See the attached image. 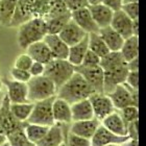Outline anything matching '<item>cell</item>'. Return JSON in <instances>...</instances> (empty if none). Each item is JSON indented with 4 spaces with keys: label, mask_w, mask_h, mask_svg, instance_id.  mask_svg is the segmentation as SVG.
I'll return each mask as SVG.
<instances>
[{
    "label": "cell",
    "mask_w": 146,
    "mask_h": 146,
    "mask_svg": "<svg viewBox=\"0 0 146 146\" xmlns=\"http://www.w3.org/2000/svg\"><path fill=\"white\" fill-rule=\"evenodd\" d=\"M36 0H18L17 6L9 24V27H19L22 23L34 18V7Z\"/></svg>",
    "instance_id": "obj_13"
},
{
    "label": "cell",
    "mask_w": 146,
    "mask_h": 146,
    "mask_svg": "<svg viewBox=\"0 0 146 146\" xmlns=\"http://www.w3.org/2000/svg\"><path fill=\"white\" fill-rule=\"evenodd\" d=\"M121 146H139V143H138V140L129 139V140L125 141L124 143H122Z\"/></svg>",
    "instance_id": "obj_49"
},
{
    "label": "cell",
    "mask_w": 146,
    "mask_h": 146,
    "mask_svg": "<svg viewBox=\"0 0 146 146\" xmlns=\"http://www.w3.org/2000/svg\"><path fill=\"white\" fill-rule=\"evenodd\" d=\"M24 126L16 129L15 131H13L12 134L6 136V140H7L11 146H29L31 144H33L28 141V139L25 136Z\"/></svg>",
    "instance_id": "obj_34"
},
{
    "label": "cell",
    "mask_w": 146,
    "mask_h": 146,
    "mask_svg": "<svg viewBox=\"0 0 146 146\" xmlns=\"http://www.w3.org/2000/svg\"><path fill=\"white\" fill-rule=\"evenodd\" d=\"M93 93L96 92L86 82L79 73L74 72L70 78L56 91V97L62 98L68 104H75L77 101L88 99Z\"/></svg>",
    "instance_id": "obj_1"
},
{
    "label": "cell",
    "mask_w": 146,
    "mask_h": 146,
    "mask_svg": "<svg viewBox=\"0 0 146 146\" xmlns=\"http://www.w3.org/2000/svg\"><path fill=\"white\" fill-rule=\"evenodd\" d=\"M88 34H86L72 19H70L69 22L64 26V28L60 31L58 36L70 47V46L75 45L78 42H80Z\"/></svg>",
    "instance_id": "obj_20"
},
{
    "label": "cell",
    "mask_w": 146,
    "mask_h": 146,
    "mask_svg": "<svg viewBox=\"0 0 146 146\" xmlns=\"http://www.w3.org/2000/svg\"><path fill=\"white\" fill-rule=\"evenodd\" d=\"M65 124H58L54 123L53 125L49 126L46 135L38 142L35 144L36 146H62L65 143L66 135L68 129L65 131Z\"/></svg>",
    "instance_id": "obj_12"
},
{
    "label": "cell",
    "mask_w": 146,
    "mask_h": 146,
    "mask_svg": "<svg viewBox=\"0 0 146 146\" xmlns=\"http://www.w3.org/2000/svg\"><path fill=\"white\" fill-rule=\"evenodd\" d=\"M98 34L101 36V39L104 40L110 51H120L124 39L117 31H114L110 25L107 27L99 28Z\"/></svg>",
    "instance_id": "obj_24"
},
{
    "label": "cell",
    "mask_w": 146,
    "mask_h": 146,
    "mask_svg": "<svg viewBox=\"0 0 146 146\" xmlns=\"http://www.w3.org/2000/svg\"><path fill=\"white\" fill-rule=\"evenodd\" d=\"M62 146H66V145H65V143H64V144H63V145H62Z\"/></svg>",
    "instance_id": "obj_58"
},
{
    "label": "cell",
    "mask_w": 146,
    "mask_h": 146,
    "mask_svg": "<svg viewBox=\"0 0 146 146\" xmlns=\"http://www.w3.org/2000/svg\"><path fill=\"white\" fill-rule=\"evenodd\" d=\"M52 115L54 123L58 124H70L72 122L71 104L62 98L55 96L52 101Z\"/></svg>",
    "instance_id": "obj_18"
},
{
    "label": "cell",
    "mask_w": 146,
    "mask_h": 146,
    "mask_svg": "<svg viewBox=\"0 0 146 146\" xmlns=\"http://www.w3.org/2000/svg\"><path fill=\"white\" fill-rule=\"evenodd\" d=\"M121 11L131 20L139 19V2L135 3H123Z\"/></svg>",
    "instance_id": "obj_40"
},
{
    "label": "cell",
    "mask_w": 146,
    "mask_h": 146,
    "mask_svg": "<svg viewBox=\"0 0 146 146\" xmlns=\"http://www.w3.org/2000/svg\"><path fill=\"white\" fill-rule=\"evenodd\" d=\"M88 45L89 49L94 53H96L99 58H102L110 52L106 43L101 39V36H99L98 33L88 34Z\"/></svg>",
    "instance_id": "obj_32"
},
{
    "label": "cell",
    "mask_w": 146,
    "mask_h": 146,
    "mask_svg": "<svg viewBox=\"0 0 146 146\" xmlns=\"http://www.w3.org/2000/svg\"><path fill=\"white\" fill-rule=\"evenodd\" d=\"M102 2V0H88L89 5H94V4H99Z\"/></svg>",
    "instance_id": "obj_50"
},
{
    "label": "cell",
    "mask_w": 146,
    "mask_h": 146,
    "mask_svg": "<svg viewBox=\"0 0 146 146\" xmlns=\"http://www.w3.org/2000/svg\"><path fill=\"white\" fill-rule=\"evenodd\" d=\"M63 1L70 13L76 11V9L89 6L88 0H63Z\"/></svg>",
    "instance_id": "obj_43"
},
{
    "label": "cell",
    "mask_w": 146,
    "mask_h": 146,
    "mask_svg": "<svg viewBox=\"0 0 146 146\" xmlns=\"http://www.w3.org/2000/svg\"><path fill=\"white\" fill-rule=\"evenodd\" d=\"M9 75H11V78L14 79V80H17V82H25V84H27L28 80L31 78V73L28 72L27 70H23V69H19V68L15 67L11 68Z\"/></svg>",
    "instance_id": "obj_38"
},
{
    "label": "cell",
    "mask_w": 146,
    "mask_h": 146,
    "mask_svg": "<svg viewBox=\"0 0 146 146\" xmlns=\"http://www.w3.org/2000/svg\"><path fill=\"white\" fill-rule=\"evenodd\" d=\"M18 0H0V24L9 27Z\"/></svg>",
    "instance_id": "obj_28"
},
{
    "label": "cell",
    "mask_w": 146,
    "mask_h": 146,
    "mask_svg": "<svg viewBox=\"0 0 146 146\" xmlns=\"http://www.w3.org/2000/svg\"><path fill=\"white\" fill-rule=\"evenodd\" d=\"M124 84L131 89L139 90V71H128Z\"/></svg>",
    "instance_id": "obj_42"
},
{
    "label": "cell",
    "mask_w": 146,
    "mask_h": 146,
    "mask_svg": "<svg viewBox=\"0 0 146 146\" xmlns=\"http://www.w3.org/2000/svg\"><path fill=\"white\" fill-rule=\"evenodd\" d=\"M65 145L66 146H91V140L84 137H79L74 134L68 133L66 135V140H65Z\"/></svg>",
    "instance_id": "obj_37"
},
{
    "label": "cell",
    "mask_w": 146,
    "mask_h": 146,
    "mask_svg": "<svg viewBox=\"0 0 146 146\" xmlns=\"http://www.w3.org/2000/svg\"><path fill=\"white\" fill-rule=\"evenodd\" d=\"M29 146H36V145H35V144H31Z\"/></svg>",
    "instance_id": "obj_57"
},
{
    "label": "cell",
    "mask_w": 146,
    "mask_h": 146,
    "mask_svg": "<svg viewBox=\"0 0 146 146\" xmlns=\"http://www.w3.org/2000/svg\"><path fill=\"white\" fill-rule=\"evenodd\" d=\"M11 102L6 96L3 99L2 104L0 106V131L5 136L12 134L13 131L18 129L20 127H23L26 122H20L14 117V115L11 112L9 109Z\"/></svg>",
    "instance_id": "obj_7"
},
{
    "label": "cell",
    "mask_w": 146,
    "mask_h": 146,
    "mask_svg": "<svg viewBox=\"0 0 146 146\" xmlns=\"http://www.w3.org/2000/svg\"><path fill=\"white\" fill-rule=\"evenodd\" d=\"M54 97L34 102L33 111H31V116L26 122L34 123V124L45 125V126H51L54 124L53 115H52V101Z\"/></svg>",
    "instance_id": "obj_6"
},
{
    "label": "cell",
    "mask_w": 146,
    "mask_h": 146,
    "mask_svg": "<svg viewBox=\"0 0 146 146\" xmlns=\"http://www.w3.org/2000/svg\"><path fill=\"white\" fill-rule=\"evenodd\" d=\"M100 124L117 136H122V137L127 136V128H126L127 124L122 119L121 115L117 110L111 113L107 117H104L100 121Z\"/></svg>",
    "instance_id": "obj_21"
},
{
    "label": "cell",
    "mask_w": 146,
    "mask_h": 146,
    "mask_svg": "<svg viewBox=\"0 0 146 146\" xmlns=\"http://www.w3.org/2000/svg\"><path fill=\"white\" fill-rule=\"evenodd\" d=\"M120 53L126 63L136 58H139V36H131L125 39L120 49Z\"/></svg>",
    "instance_id": "obj_27"
},
{
    "label": "cell",
    "mask_w": 146,
    "mask_h": 146,
    "mask_svg": "<svg viewBox=\"0 0 146 146\" xmlns=\"http://www.w3.org/2000/svg\"><path fill=\"white\" fill-rule=\"evenodd\" d=\"M5 141H6V136L4 134H2L1 131H0V145L4 143Z\"/></svg>",
    "instance_id": "obj_51"
},
{
    "label": "cell",
    "mask_w": 146,
    "mask_h": 146,
    "mask_svg": "<svg viewBox=\"0 0 146 146\" xmlns=\"http://www.w3.org/2000/svg\"><path fill=\"white\" fill-rule=\"evenodd\" d=\"M28 72L31 73V77L44 75V72H45V65L42 64V63H39V62H33V64H31Z\"/></svg>",
    "instance_id": "obj_44"
},
{
    "label": "cell",
    "mask_w": 146,
    "mask_h": 146,
    "mask_svg": "<svg viewBox=\"0 0 146 146\" xmlns=\"http://www.w3.org/2000/svg\"><path fill=\"white\" fill-rule=\"evenodd\" d=\"M106 146H121V144H109V145Z\"/></svg>",
    "instance_id": "obj_56"
},
{
    "label": "cell",
    "mask_w": 146,
    "mask_h": 146,
    "mask_svg": "<svg viewBox=\"0 0 146 146\" xmlns=\"http://www.w3.org/2000/svg\"><path fill=\"white\" fill-rule=\"evenodd\" d=\"M125 64H126V62L124 61V58L120 53V51H110L108 54L100 58L99 66L102 68L104 71H107L118 68Z\"/></svg>",
    "instance_id": "obj_29"
},
{
    "label": "cell",
    "mask_w": 146,
    "mask_h": 146,
    "mask_svg": "<svg viewBox=\"0 0 146 146\" xmlns=\"http://www.w3.org/2000/svg\"><path fill=\"white\" fill-rule=\"evenodd\" d=\"M49 126L40 124H34V123H25L24 126V133L28 141L33 144H36L44 136L46 135L48 131Z\"/></svg>",
    "instance_id": "obj_31"
},
{
    "label": "cell",
    "mask_w": 146,
    "mask_h": 146,
    "mask_svg": "<svg viewBox=\"0 0 146 146\" xmlns=\"http://www.w3.org/2000/svg\"><path fill=\"white\" fill-rule=\"evenodd\" d=\"M133 35L139 36V19L133 20Z\"/></svg>",
    "instance_id": "obj_48"
},
{
    "label": "cell",
    "mask_w": 146,
    "mask_h": 146,
    "mask_svg": "<svg viewBox=\"0 0 146 146\" xmlns=\"http://www.w3.org/2000/svg\"><path fill=\"white\" fill-rule=\"evenodd\" d=\"M89 100L91 102L92 109L94 118L101 121L104 117H107L111 113L116 111V109L113 106L112 100L110 97L104 93H93L89 97Z\"/></svg>",
    "instance_id": "obj_10"
},
{
    "label": "cell",
    "mask_w": 146,
    "mask_h": 146,
    "mask_svg": "<svg viewBox=\"0 0 146 146\" xmlns=\"http://www.w3.org/2000/svg\"><path fill=\"white\" fill-rule=\"evenodd\" d=\"M4 97H5V92H4V91H1V92H0V106L2 104Z\"/></svg>",
    "instance_id": "obj_52"
},
{
    "label": "cell",
    "mask_w": 146,
    "mask_h": 146,
    "mask_svg": "<svg viewBox=\"0 0 146 146\" xmlns=\"http://www.w3.org/2000/svg\"><path fill=\"white\" fill-rule=\"evenodd\" d=\"M47 35L46 22L44 18H31L18 27L17 42L21 49H26L29 45L42 41Z\"/></svg>",
    "instance_id": "obj_2"
},
{
    "label": "cell",
    "mask_w": 146,
    "mask_h": 146,
    "mask_svg": "<svg viewBox=\"0 0 146 146\" xmlns=\"http://www.w3.org/2000/svg\"><path fill=\"white\" fill-rule=\"evenodd\" d=\"M33 107H34V102L28 101V102H22V104H11L9 109L14 117L18 121L26 122L31 116Z\"/></svg>",
    "instance_id": "obj_33"
},
{
    "label": "cell",
    "mask_w": 146,
    "mask_h": 146,
    "mask_svg": "<svg viewBox=\"0 0 146 146\" xmlns=\"http://www.w3.org/2000/svg\"><path fill=\"white\" fill-rule=\"evenodd\" d=\"M33 58L27 54V53H21L16 58L14 62V67L23 69V70H29L31 64H33Z\"/></svg>",
    "instance_id": "obj_39"
},
{
    "label": "cell",
    "mask_w": 146,
    "mask_h": 146,
    "mask_svg": "<svg viewBox=\"0 0 146 146\" xmlns=\"http://www.w3.org/2000/svg\"><path fill=\"white\" fill-rule=\"evenodd\" d=\"M75 69L72 64L67 60H58L53 58L51 62L45 65L44 75L51 79L56 87V90L61 88L68 79L74 74Z\"/></svg>",
    "instance_id": "obj_4"
},
{
    "label": "cell",
    "mask_w": 146,
    "mask_h": 146,
    "mask_svg": "<svg viewBox=\"0 0 146 146\" xmlns=\"http://www.w3.org/2000/svg\"><path fill=\"white\" fill-rule=\"evenodd\" d=\"M26 85L29 102H36L54 97L58 91L53 82L45 75L31 77Z\"/></svg>",
    "instance_id": "obj_3"
},
{
    "label": "cell",
    "mask_w": 146,
    "mask_h": 146,
    "mask_svg": "<svg viewBox=\"0 0 146 146\" xmlns=\"http://www.w3.org/2000/svg\"><path fill=\"white\" fill-rule=\"evenodd\" d=\"M89 11L91 13L92 18L98 26V28L107 27L111 24L114 12L111 11L109 7L104 5L102 3L94 4V5H89Z\"/></svg>",
    "instance_id": "obj_23"
},
{
    "label": "cell",
    "mask_w": 146,
    "mask_h": 146,
    "mask_svg": "<svg viewBox=\"0 0 146 146\" xmlns=\"http://www.w3.org/2000/svg\"><path fill=\"white\" fill-rule=\"evenodd\" d=\"M3 85L6 88V96L11 104H22L28 102L27 85L25 82H20L12 78H2Z\"/></svg>",
    "instance_id": "obj_9"
},
{
    "label": "cell",
    "mask_w": 146,
    "mask_h": 146,
    "mask_svg": "<svg viewBox=\"0 0 146 146\" xmlns=\"http://www.w3.org/2000/svg\"><path fill=\"white\" fill-rule=\"evenodd\" d=\"M43 41L46 43V45L48 46L53 58L67 60L68 52H69V46L60 38L58 35L47 34L44 36Z\"/></svg>",
    "instance_id": "obj_19"
},
{
    "label": "cell",
    "mask_w": 146,
    "mask_h": 146,
    "mask_svg": "<svg viewBox=\"0 0 146 146\" xmlns=\"http://www.w3.org/2000/svg\"><path fill=\"white\" fill-rule=\"evenodd\" d=\"M88 49H89V45H88V35H87L80 42L69 47L67 61L70 64H72L74 67L82 65L84 56H85L86 52L88 51Z\"/></svg>",
    "instance_id": "obj_26"
},
{
    "label": "cell",
    "mask_w": 146,
    "mask_h": 146,
    "mask_svg": "<svg viewBox=\"0 0 146 146\" xmlns=\"http://www.w3.org/2000/svg\"><path fill=\"white\" fill-rule=\"evenodd\" d=\"M104 93L109 94L117 86L124 84L126 75L128 73V69L125 64L115 69L104 71Z\"/></svg>",
    "instance_id": "obj_11"
},
{
    "label": "cell",
    "mask_w": 146,
    "mask_h": 146,
    "mask_svg": "<svg viewBox=\"0 0 146 146\" xmlns=\"http://www.w3.org/2000/svg\"><path fill=\"white\" fill-rule=\"evenodd\" d=\"M123 3H135V2H139V0H122Z\"/></svg>",
    "instance_id": "obj_53"
},
{
    "label": "cell",
    "mask_w": 146,
    "mask_h": 146,
    "mask_svg": "<svg viewBox=\"0 0 146 146\" xmlns=\"http://www.w3.org/2000/svg\"><path fill=\"white\" fill-rule=\"evenodd\" d=\"M66 13H69V11L66 7L63 0H50L49 1L48 12H47V15L44 19L58 17V16L64 15Z\"/></svg>",
    "instance_id": "obj_35"
},
{
    "label": "cell",
    "mask_w": 146,
    "mask_h": 146,
    "mask_svg": "<svg viewBox=\"0 0 146 146\" xmlns=\"http://www.w3.org/2000/svg\"><path fill=\"white\" fill-rule=\"evenodd\" d=\"M112 100L116 110H122L128 106H137L139 102V90H135L125 84L117 86L112 92L107 94Z\"/></svg>",
    "instance_id": "obj_5"
},
{
    "label": "cell",
    "mask_w": 146,
    "mask_h": 146,
    "mask_svg": "<svg viewBox=\"0 0 146 146\" xmlns=\"http://www.w3.org/2000/svg\"><path fill=\"white\" fill-rule=\"evenodd\" d=\"M71 115H72V122L94 118L93 109L89 98L71 104Z\"/></svg>",
    "instance_id": "obj_25"
},
{
    "label": "cell",
    "mask_w": 146,
    "mask_h": 146,
    "mask_svg": "<svg viewBox=\"0 0 146 146\" xmlns=\"http://www.w3.org/2000/svg\"><path fill=\"white\" fill-rule=\"evenodd\" d=\"M127 137L133 140H138V134H139V129H138V120L127 123Z\"/></svg>",
    "instance_id": "obj_45"
},
{
    "label": "cell",
    "mask_w": 146,
    "mask_h": 146,
    "mask_svg": "<svg viewBox=\"0 0 146 146\" xmlns=\"http://www.w3.org/2000/svg\"><path fill=\"white\" fill-rule=\"evenodd\" d=\"M100 63V58L98 56L96 53L91 51L90 49H88V51L86 52L84 60L82 62V65L79 66H84V67H94V66H99Z\"/></svg>",
    "instance_id": "obj_41"
},
{
    "label": "cell",
    "mask_w": 146,
    "mask_h": 146,
    "mask_svg": "<svg viewBox=\"0 0 146 146\" xmlns=\"http://www.w3.org/2000/svg\"><path fill=\"white\" fill-rule=\"evenodd\" d=\"M118 112L126 124L139 119V108L137 106H128V107L123 108Z\"/></svg>",
    "instance_id": "obj_36"
},
{
    "label": "cell",
    "mask_w": 146,
    "mask_h": 146,
    "mask_svg": "<svg viewBox=\"0 0 146 146\" xmlns=\"http://www.w3.org/2000/svg\"><path fill=\"white\" fill-rule=\"evenodd\" d=\"M71 19L85 31L86 34L98 33V31H99L98 26L92 18V15L89 11L88 6L71 12Z\"/></svg>",
    "instance_id": "obj_15"
},
{
    "label": "cell",
    "mask_w": 146,
    "mask_h": 146,
    "mask_svg": "<svg viewBox=\"0 0 146 146\" xmlns=\"http://www.w3.org/2000/svg\"><path fill=\"white\" fill-rule=\"evenodd\" d=\"M129 140L127 136H117L114 133L110 131L102 125H99L97 131H95L91 138V146H106L109 144H122L125 141Z\"/></svg>",
    "instance_id": "obj_14"
},
{
    "label": "cell",
    "mask_w": 146,
    "mask_h": 146,
    "mask_svg": "<svg viewBox=\"0 0 146 146\" xmlns=\"http://www.w3.org/2000/svg\"><path fill=\"white\" fill-rule=\"evenodd\" d=\"M3 87H4V85H3L2 78H0V92L3 91Z\"/></svg>",
    "instance_id": "obj_54"
},
{
    "label": "cell",
    "mask_w": 146,
    "mask_h": 146,
    "mask_svg": "<svg viewBox=\"0 0 146 146\" xmlns=\"http://www.w3.org/2000/svg\"><path fill=\"white\" fill-rule=\"evenodd\" d=\"M128 71H139V58H136L126 63Z\"/></svg>",
    "instance_id": "obj_47"
},
{
    "label": "cell",
    "mask_w": 146,
    "mask_h": 146,
    "mask_svg": "<svg viewBox=\"0 0 146 146\" xmlns=\"http://www.w3.org/2000/svg\"><path fill=\"white\" fill-rule=\"evenodd\" d=\"M102 4L109 7L113 12H117L121 9V6L123 4L122 0H102Z\"/></svg>",
    "instance_id": "obj_46"
},
{
    "label": "cell",
    "mask_w": 146,
    "mask_h": 146,
    "mask_svg": "<svg viewBox=\"0 0 146 146\" xmlns=\"http://www.w3.org/2000/svg\"><path fill=\"white\" fill-rule=\"evenodd\" d=\"M99 125L100 121L96 118L82 120V121H73L69 124V133L91 140V138L93 137L95 131H97Z\"/></svg>",
    "instance_id": "obj_16"
},
{
    "label": "cell",
    "mask_w": 146,
    "mask_h": 146,
    "mask_svg": "<svg viewBox=\"0 0 146 146\" xmlns=\"http://www.w3.org/2000/svg\"><path fill=\"white\" fill-rule=\"evenodd\" d=\"M110 26L115 31H117L124 40L134 36L133 35V20L128 18L121 9L114 12Z\"/></svg>",
    "instance_id": "obj_17"
},
{
    "label": "cell",
    "mask_w": 146,
    "mask_h": 146,
    "mask_svg": "<svg viewBox=\"0 0 146 146\" xmlns=\"http://www.w3.org/2000/svg\"><path fill=\"white\" fill-rule=\"evenodd\" d=\"M0 146H11V145H9V142H7V140H6L5 142H4V143L1 144V145H0Z\"/></svg>",
    "instance_id": "obj_55"
},
{
    "label": "cell",
    "mask_w": 146,
    "mask_h": 146,
    "mask_svg": "<svg viewBox=\"0 0 146 146\" xmlns=\"http://www.w3.org/2000/svg\"><path fill=\"white\" fill-rule=\"evenodd\" d=\"M25 50L34 62H39L44 65H47L49 62L53 60V56L49 50L48 46L46 45V43L43 40L29 45Z\"/></svg>",
    "instance_id": "obj_22"
},
{
    "label": "cell",
    "mask_w": 146,
    "mask_h": 146,
    "mask_svg": "<svg viewBox=\"0 0 146 146\" xmlns=\"http://www.w3.org/2000/svg\"><path fill=\"white\" fill-rule=\"evenodd\" d=\"M74 69L75 72L79 73L85 78L86 82L91 86L96 93H104V73L100 66H94V67L76 66Z\"/></svg>",
    "instance_id": "obj_8"
},
{
    "label": "cell",
    "mask_w": 146,
    "mask_h": 146,
    "mask_svg": "<svg viewBox=\"0 0 146 146\" xmlns=\"http://www.w3.org/2000/svg\"><path fill=\"white\" fill-rule=\"evenodd\" d=\"M71 19V13H66L64 15L52 17V18L45 19L47 34L50 35H58L60 31L64 28V26L67 24L69 20Z\"/></svg>",
    "instance_id": "obj_30"
}]
</instances>
